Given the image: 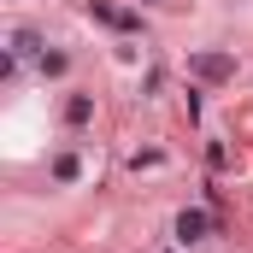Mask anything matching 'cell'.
I'll use <instances>...</instances> for the list:
<instances>
[{"label": "cell", "mask_w": 253, "mask_h": 253, "mask_svg": "<svg viewBox=\"0 0 253 253\" xmlns=\"http://www.w3.org/2000/svg\"><path fill=\"white\" fill-rule=\"evenodd\" d=\"M189 71L200 83H230V77H236V59H230V53H189Z\"/></svg>", "instance_id": "6da1fadb"}, {"label": "cell", "mask_w": 253, "mask_h": 253, "mask_svg": "<svg viewBox=\"0 0 253 253\" xmlns=\"http://www.w3.org/2000/svg\"><path fill=\"white\" fill-rule=\"evenodd\" d=\"M171 230H177V242H183V248H194V242H206L212 218H206L200 206H189V212H177V224H171Z\"/></svg>", "instance_id": "7a4b0ae2"}, {"label": "cell", "mask_w": 253, "mask_h": 253, "mask_svg": "<svg viewBox=\"0 0 253 253\" xmlns=\"http://www.w3.org/2000/svg\"><path fill=\"white\" fill-rule=\"evenodd\" d=\"M88 18H100V24H112V30H141V18H135V12H118L112 0H88Z\"/></svg>", "instance_id": "3957f363"}, {"label": "cell", "mask_w": 253, "mask_h": 253, "mask_svg": "<svg viewBox=\"0 0 253 253\" xmlns=\"http://www.w3.org/2000/svg\"><path fill=\"white\" fill-rule=\"evenodd\" d=\"M6 53H12V59H30V53H47V47H42V36H36L30 24H18V30L6 36Z\"/></svg>", "instance_id": "277c9868"}, {"label": "cell", "mask_w": 253, "mask_h": 253, "mask_svg": "<svg viewBox=\"0 0 253 253\" xmlns=\"http://www.w3.org/2000/svg\"><path fill=\"white\" fill-rule=\"evenodd\" d=\"M88 118H94V94H71V100H65V124L83 129Z\"/></svg>", "instance_id": "5b68a950"}, {"label": "cell", "mask_w": 253, "mask_h": 253, "mask_svg": "<svg viewBox=\"0 0 253 253\" xmlns=\"http://www.w3.org/2000/svg\"><path fill=\"white\" fill-rule=\"evenodd\" d=\"M77 177H83L77 153H59V159H53V183H77Z\"/></svg>", "instance_id": "8992f818"}, {"label": "cell", "mask_w": 253, "mask_h": 253, "mask_svg": "<svg viewBox=\"0 0 253 253\" xmlns=\"http://www.w3.org/2000/svg\"><path fill=\"white\" fill-rule=\"evenodd\" d=\"M65 71H71L65 53H42V77H65Z\"/></svg>", "instance_id": "52a82bcc"}, {"label": "cell", "mask_w": 253, "mask_h": 253, "mask_svg": "<svg viewBox=\"0 0 253 253\" xmlns=\"http://www.w3.org/2000/svg\"><path fill=\"white\" fill-rule=\"evenodd\" d=\"M206 165H212V171H224V165H230V153H224V141H212V147H206Z\"/></svg>", "instance_id": "ba28073f"}]
</instances>
